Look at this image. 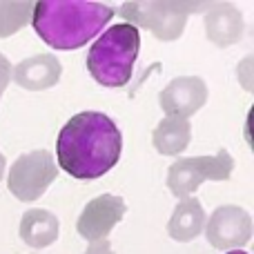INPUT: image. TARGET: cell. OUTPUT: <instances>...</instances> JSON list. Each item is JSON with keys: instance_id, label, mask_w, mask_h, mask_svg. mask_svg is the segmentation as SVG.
Segmentation results:
<instances>
[{"instance_id": "6da1fadb", "label": "cell", "mask_w": 254, "mask_h": 254, "mask_svg": "<svg viewBox=\"0 0 254 254\" xmlns=\"http://www.w3.org/2000/svg\"><path fill=\"white\" fill-rule=\"evenodd\" d=\"M123 136L103 112H80L67 121L56 140L58 165L78 181H96L119 163Z\"/></svg>"}, {"instance_id": "7a4b0ae2", "label": "cell", "mask_w": 254, "mask_h": 254, "mask_svg": "<svg viewBox=\"0 0 254 254\" xmlns=\"http://www.w3.org/2000/svg\"><path fill=\"white\" fill-rule=\"evenodd\" d=\"M114 13L105 2L40 0L31 9V25L49 47L78 49L101 34Z\"/></svg>"}, {"instance_id": "3957f363", "label": "cell", "mask_w": 254, "mask_h": 254, "mask_svg": "<svg viewBox=\"0 0 254 254\" xmlns=\"http://www.w3.org/2000/svg\"><path fill=\"white\" fill-rule=\"evenodd\" d=\"M140 36L134 25L119 22L89 47L87 69L94 80L105 87H123L129 83L134 63L138 58Z\"/></svg>"}, {"instance_id": "277c9868", "label": "cell", "mask_w": 254, "mask_h": 254, "mask_svg": "<svg viewBox=\"0 0 254 254\" xmlns=\"http://www.w3.org/2000/svg\"><path fill=\"white\" fill-rule=\"evenodd\" d=\"M212 9L210 2H125L121 16L127 25L147 27L158 40H176L185 29L190 13ZM134 25V27H136Z\"/></svg>"}, {"instance_id": "5b68a950", "label": "cell", "mask_w": 254, "mask_h": 254, "mask_svg": "<svg viewBox=\"0 0 254 254\" xmlns=\"http://www.w3.org/2000/svg\"><path fill=\"white\" fill-rule=\"evenodd\" d=\"M234 170V158L228 149H219L214 156L179 158L167 172V188L176 198H190L205 181H228Z\"/></svg>"}, {"instance_id": "8992f818", "label": "cell", "mask_w": 254, "mask_h": 254, "mask_svg": "<svg viewBox=\"0 0 254 254\" xmlns=\"http://www.w3.org/2000/svg\"><path fill=\"white\" fill-rule=\"evenodd\" d=\"M58 174V165L47 149L22 154L9 170L7 188L18 201H36L40 198L47 188L54 183Z\"/></svg>"}, {"instance_id": "52a82bcc", "label": "cell", "mask_w": 254, "mask_h": 254, "mask_svg": "<svg viewBox=\"0 0 254 254\" xmlns=\"http://www.w3.org/2000/svg\"><path fill=\"white\" fill-rule=\"evenodd\" d=\"M205 237L216 250H239L248 246L252 237V219L243 207H216L205 221Z\"/></svg>"}, {"instance_id": "ba28073f", "label": "cell", "mask_w": 254, "mask_h": 254, "mask_svg": "<svg viewBox=\"0 0 254 254\" xmlns=\"http://www.w3.org/2000/svg\"><path fill=\"white\" fill-rule=\"evenodd\" d=\"M125 201L114 194H101L85 205L78 219V234L89 243L107 241L110 232L125 216Z\"/></svg>"}, {"instance_id": "9c48e42d", "label": "cell", "mask_w": 254, "mask_h": 254, "mask_svg": "<svg viewBox=\"0 0 254 254\" xmlns=\"http://www.w3.org/2000/svg\"><path fill=\"white\" fill-rule=\"evenodd\" d=\"M161 107L167 116L176 119H188L196 114L207 101V85L198 76H183L174 78L158 96Z\"/></svg>"}, {"instance_id": "30bf717a", "label": "cell", "mask_w": 254, "mask_h": 254, "mask_svg": "<svg viewBox=\"0 0 254 254\" xmlns=\"http://www.w3.org/2000/svg\"><path fill=\"white\" fill-rule=\"evenodd\" d=\"M61 61L54 58L52 54H38V56H31L27 61L18 63L16 67H11V80L20 87L29 89V92L54 87L61 80Z\"/></svg>"}, {"instance_id": "8fae6325", "label": "cell", "mask_w": 254, "mask_h": 254, "mask_svg": "<svg viewBox=\"0 0 254 254\" xmlns=\"http://www.w3.org/2000/svg\"><path fill=\"white\" fill-rule=\"evenodd\" d=\"M205 210H203L201 201L194 196L183 198L176 205L174 214H172L170 223H167V232L174 241L179 243H190L196 237H201V232L205 230Z\"/></svg>"}, {"instance_id": "7c38bea8", "label": "cell", "mask_w": 254, "mask_h": 254, "mask_svg": "<svg viewBox=\"0 0 254 254\" xmlns=\"http://www.w3.org/2000/svg\"><path fill=\"white\" fill-rule=\"evenodd\" d=\"M207 38L216 47H228L241 40L243 36V16L232 4H219L212 7V11L205 18Z\"/></svg>"}, {"instance_id": "4fadbf2b", "label": "cell", "mask_w": 254, "mask_h": 254, "mask_svg": "<svg viewBox=\"0 0 254 254\" xmlns=\"http://www.w3.org/2000/svg\"><path fill=\"white\" fill-rule=\"evenodd\" d=\"M58 219L49 210H27L20 219V239L31 248H47L58 239Z\"/></svg>"}, {"instance_id": "5bb4252c", "label": "cell", "mask_w": 254, "mask_h": 254, "mask_svg": "<svg viewBox=\"0 0 254 254\" xmlns=\"http://www.w3.org/2000/svg\"><path fill=\"white\" fill-rule=\"evenodd\" d=\"M154 147L163 156H176L181 154L192 140V125L188 119L165 116L154 129Z\"/></svg>"}, {"instance_id": "9a60e30c", "label": "cell", "mask_w": 254, "mask_h": 254, "mask_svg": "<svg viewBox=\"0 0 254 254\" xmlns=\"http://www.w3.org/2000/svg\"><path fill=\"white\" fill-rule=\"evenodd\" d=\"M34 2H0V38L16 34L31 18Z\"/></svg>"}, {"instance_id": "2e32d148", "label": "cell", "mask_w": 254, "mask_h": 254, "mask_svg": "<svg viewBox=\"0 0 254 254\" xmlns=\"http://www.w3.org/2000/svg\"><path fill=\"white\" fill-rule=\"evenodd\" d=\"M9 83H11V63L4 54H0V96L4 94Z\"/></svg>"}, {"instance_id": "e0dca14e", "label": "cell", "mask_w": 254, "mask_h": 254, "mask_svg": "<svg viewBox=\"0 0 254 254\" xmlns=\"http://www.w3.org/2000/svg\"><path fill=\"white\" fill-rule=\"evenodd\" d=\"M85 254H114V252H112V246L107 241H98V243H89Z\"/></svg>"}, {"instance_id": "ac0fdd59", "label": "cell", "mask_w": 254, "mask_h": 254, "mask_svg": "<svg viewBox=\"0 0 254 254\" xmlns=\"http://www.w3.org/2000/svg\"><path fill=\"white\" fill-rule=\"evenodd\" d=\"M2 174H4V156L0 154V181H2Z\"/></svg>"}, {"instance_id": "d6986e66", "label": "cell", "mask_w": 254, "mask_h": 254, "mask_svg": "<svg viewBox=\"0 0 254 254\" xmlns=\"http://www.w3.org/2000/svg\"><path fill=\"white\" fill-rule=\"evenodd\" d=\"M228 254H248V252H243V250H232V252H228Z\"/></svg>"}]
</instances>
